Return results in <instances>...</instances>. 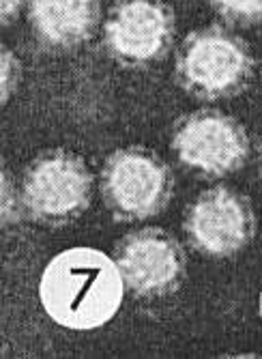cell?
Returning a JSON list of instances; mask_svg holds the SVG:
<instances>
[{"instance_id": "5bb4252c", "label": "cell", "mask_w": 262, "mask_h": 359, "mask_svg": "<svg viewBox=\"0 0 262 359\" xmlns=\"http://www.w3.org/2000/svg\"><path fill=\"white\" fill-rule=\"evenodd\" d=\"M258 175H260V181H262V138L258 142Z\"/></svg>"}, {"instance_id": "8fae6325", "label": "cell", "mask_w": 262, "mask_h": 359, "mask_svg": "<svg viewBox=\"0 0 262 359\" xmlns=\"http://www.w3.org/2000/svg\"><path fill=\"white\" fill-rule=\"evenodd\" d=\"M0 67H3L0 90H3V104H7L11 93L15 90V86L20 82V60L9 48H3V54H0Z\"/></svg>"}, {"instance_id": "5b68a950", "label": "cell", "mask_w": 262, "mask_h": 359, "mask_svg": "<svg viewBox=\"0 0 262 359\" xmlns=\"http://www.w3.org/2000/svg\"><path fill=\"white\" fill-rule=\"evenodd\" d=\"M172 149L185 168L219 179L243 168L249 155V138L237 118L217 110H198L179 121Z\"/></svg>"}, {"instance_id": "30bf717a", "label": "cell", "mask_w": 262, "mask_h": 359, "mask_svg": "<svg viewBox=\"0 0 262 359\" xmlns=\"http://www.w3.org/2000/svg\"><path fill=\"white\" fill-rule=\"evenodd\" d=\"M211 9L235 26H254L262 22V0H207Z\"/></svg>"}, {"instance_id": "9c48e42d", "label": "cell", "mask_w": 262, "mask_h": 359, "mask_svg": "<svg viewBox=\"0 0 262 359\" xmlns=\"http://www.w3.org/2000/svg\"><path fill=\"white\" fill-rule=\"evenodd\" d=\"M102 20V0H30L32 35L50 50H74L86 43Z\"/></svg>"}, {"instance_id": "4fadbf2b", "label": "cell", "mask_w": 262, "mask_h": 359, "mask_svg": "<svg viewBox=\"0 0 262 359\" xmlns=\"http://www.w3.org/2000/svg\"><path fill=\"white\" fill-rule=\"evenodd\" d=\"M24 0H0V22L3 26H9L22 11Z\"/></svg>"}, {"instance_id": "7a4b0ae2", "label": "cell", "mask_w": 262, "mask_h": 359, "mask_svg": "<svg viewBox=\"0 0 262 359\" xmlns=\"http://www.w3.org/2000/svg\"><path fill=\"white\" fill-rule=\"evenodd\" d=\"M177 80L198 100L239 95L254 72L247 43L223 26H207L185 37L177 52Z\"/></svg>"}, {"instance_id": "ba28073f", "label": "cell", "mask_w": 262, "mask_h": 359, "mask_svg": "<svg viewBox=\"0 0 262 359\" xmlns=\"http://www.w3.org/2000/svg\"><path fill=\"white\" fill-rule=\"evenodd\" d=\"M116 265L125 288L138 297H166L185 280L187 258L181 243L161 228H142L116 248Z\"/></svg>"}, {"instance_id": "8992f818", "label": "cell", "mask_w": 262, "mask_h": 359, "mask_svg": "<svg viewBox=\"0 0 262 359\" xmlns=\"http://www.w3.org/2000/svg\"><path fill=\"white\" fill-rule=\"evenodd\" d=\"M174 13L163 0H118L104 24L108 54L125 67H149L170 52Z\"/></svg>"}, {"instance_id": "52a82bcc", "label": "cell", "mask_w": 262, "mask_h": 359, "mask_svg": "<svg viewBox=\"0 0 262 359\" xmlns=\"http://www.w3.org/2000/svg\"><path fill=\"white\" fill-rule=\"evenodd\" d=\"M256 233V217L243 194L217 185L202 191L185 215V235L193 250L211 258L239 254Z\"/></svg>"}, {"instance_id": "7c38bea8", "label": "cell", "mask_w": 262, "mask_h": 359, "mask_svg": "<svg viewBox=\"0 0 262 359\" xmlns=\"http://www.w3.org/2000/svg\"><path fill=\"white\" fill-rule=\"evenodd\" d=\"M15 207V196L11 191V183L7 172H3V224L9 226V222H15L18 211H13Z\"/></svg>"}, {"instance_id": "277c9868", "label": "cell", "mask_w": 262, "mask_h": 359, "mask_svg": "<svg viewBox=\"0 0 262 359\" xmlns=\"http://www.w3.org/2000/svg\"><path fill=\"white\" fill-rule=\"evenodd\" d=\"M92 175L84 159L69 151H52L28 166L22 181L26 213L46 226L76 222L90 205Z\"/></svg>"}, {"instance_id": "6da1fadb", "label": "cell", "mask_w": 262, "mask_h": 359, "mask_svg": "<svg viewBox=\"0 0 262 359\" xmlns=\"http://www.w3.org/2000/svg\"><path fill=\"white\" fill-rule=\"evenodd\" d=\"M125 282L116 260L95 248H69L46 265L39 299L60 327L90 332L108 325L120 310Z\"/></svg>"}, {"instance_id": "3957f363", "label": "cell", "mask_w": 262, "mask_h": 359, "mask_svg": "<svg viewBox=\"0 0 262 359\" xmlns=\"http://www.w3.org/2000/svg\"><path fill=\"white\" fill-rule=\"evenodd\" d=\"M174 177L155 153L127 147L112 153L102 170V196L110 213L120 222L155 217L168 207Z\"/></svg>"}]
</instances>
